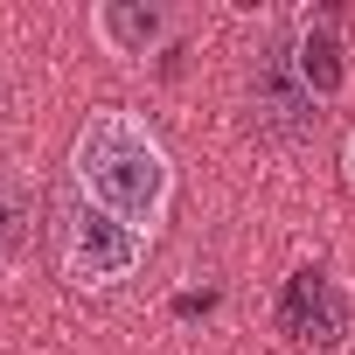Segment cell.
<instances>
[{
	"label": "cell",
	"mask_w": 355,
	"mask_h": 355,
	"mask_svg": "<svg viewBox=\"0 0 355 355\" xmlns=\"http://www.w3.org/2000/svg\"><path fill=\"white\" fill-rule=\"evenodd\" d=\"M341 160H348V182H355V132H348V153H341Z\"/></svg>",
	"instance_id": "obj_8"
},
{
	"label": "cell",
	"mask_w": 355,
	"mask_h": 355,
	"mask_svg": "<svg viewBox=\"0 0 355 355\" xmlns=\"http://www.w3.org/2000/svg\"><path fill=\"white\" fill-rule=\"evenodd\" d=\"M56 251H63V279H70V286L105 293V286L132 279V265L146 258V237H139V230H125L119 216H105L98 202H84V196H77V202H70V216H63Z\"/></svg>",
	"instance_id": "obj_2"
},
{
	"label": "cell",
	"mask_w": 355,
	"mask_h": 355,
	"mask_svg": "<svg viewBox=\"0 0 355 355\" xmlns=\"http://www.w3.org/2000/svg\"><path fill=\"white\" fill-rule=\"evenodd\" d=\"M91 28L112 56H153L167 42V8H146V0H105V8H91Z\"/></svg>",
	"instance_id": "obj_7"
},
{
	"label": "cell",
	"mask_w": 355,
	"mask_h": 355,
	"mask_svg": "<svg viewBox=\"0 0 355 355\" xmlns=\"http://www.w3.org/2000/svg\"><path fill=\"white\" fill-rule=\"evenodd\" d=\"M70 174H77V196L98 202L105 216H119L125 230H139L146 244L167 223L174 202V160L160 146V132L132 112H91L77 146H70Z\"/></svg>",
	"instance_id": "obj_1"
},
{
	"label": "cell",
	"mask_w": 355,
	"mask_h": 355,
	"mask_svg": "<svg viewBox=\"0 0 355 355\" xmlns=\"http://www.w3.org/2000/svg\"><path fill=\"white\" fill-rule=\"evenodd\" d=\"M272 313H279V334L300 341V348H341V334H348V320H355V306H348V293H341V279H334L327 265L286 272Z\"/></svg>",
	"instance_id": "obj_3"
},
{
	"label": "cell",
	"mask_w": 355,
	"mask_h": 355,
	"mask_svg": "<svg viewBox=\"0 0 355 355\" xmlns=\"http://www.w3.org/2000/svg\"><path fill=\"white\" fill-rule=\"evenodd\" d=\"M35 223H42V182L21 160H0V286H15L28 272Z\"/></svg>",
	"instance_id": "obj_4"
},
{
	"label": "cell",
	"mask_w": 355,
	"mask_h": 355,
	"mask_svg": "<svg viewBox=\"0 0 355 355\" xmlns=\"http://www.w3.org/2000/svg\"><path fill=\"white\" fill-rule=\"evenodd\" d=\"M286 49H293V70H300V84H306L313 98H334V91H341L348 63H341V15H334V8L300 15V28H293Z\"/></svg>",
	"instance_id": "obj_6"
},
{
	"label": "cell",
	"mask_w": 355,
	"mask_h": 355,
	"mask_svg": "<svg viewBox=\"0 0 355 355\" xmlns=\"http://www.w3.org/2000/svg\"><path fill=\"white\" fill-rule=\"evenodd\" d=\"M313 105H320V98L300 84V70H293V49L279 42V49L258 63V112H265V125H272L279 139H300V132H313V119H320Z\"/></svg>",
	"instance_id": "obj_5"
}]
</instances>
